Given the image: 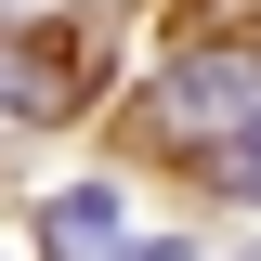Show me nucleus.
I'll return each instance as SVG.
<instances>
[{"label":"nucleus","instance_id":"f257e3e1","mask_svg":"<svg viewBox=\"0 0 261 261\" xmlns=\"http://www.w3.org/2000/svg\"><path fill=\"white\" fill-rule=\"evenodd\" d=\"M144 130L209 157L235 196H261V39H209V53L157 65V92H144Z\"/></svg>","mask_w":261,"mask_h":261},{"label":"nucleus","instance_id":"f03ea898","mask_svg":"<svg viewBox=\"0 0 261 261\" xmlns=\"http://www.w3.org/2000/svg\"><path fill=\"white\" fill-rule=\"evenodd\" d=\"M79 79H92V27L0 39V118H53V105H79Z\"/></svg>","mask_w":261,"mask_h":261},{"label":"nucleus","instance_id":"7ed1b4c3","mask_svg":"<svg viewBox=\"0 0 261 261\" xmlns=\"http://www.w3.org/2000/svg\"><path fill=\"white\" fill-rule=\"evenodd\" d=\"M53 261H183V235H130L105 183H65L53 196Z\"/></svg>","mask_w":261,"mask_h":261}]
</instances>
